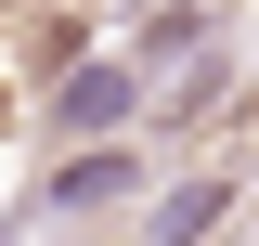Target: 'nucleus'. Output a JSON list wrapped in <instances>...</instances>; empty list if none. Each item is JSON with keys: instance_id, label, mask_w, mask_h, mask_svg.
I'll list each match as a JSON object with an SVG mask.
<instances>
[{"instance_id": "obj_1", "label": "nucleus", "mask_w": 259, "mask_h": 246, "mask_svg": "<svg viewBox=\"0 0 259 246\" xmlns=\"http://www.w3.org/2000/svg\"><path fill=\"white\" fill-rule=\"evenodd\" d=\"M130 104H143V78H130L117 52H91V65H65L52 117H65V143H117V130H130Z\"/></svg>"}, {"instance_id": "obj_3", "label": "nucleus", "mask_w": 259, "mask_h": 246, "mask_svg": "<svg viewBox=\"0 0 259 246\" xmlns=\"http://www.w3.org/2000/svg\"><path fill=\"white\" fill-rule=\"evenodd\" d=\"M233 208V182H182V194H156V220H143V246H207V220Z\"/></svg>"}, {"instance_id": "obj_2", "label": "nucleus", "mask_w": 259, "mask_h": 246, "mask_svg": "<svg viewBox=\"0 0 259 246\" xmlns=\"http://www.w3.org/2000/svg\"><path fill=\"white\" fill-rule=\"evenodd\" d=\"M130 182H143V169H130L117 143H91V155H65V169H52V208H117Z\"/></svg>"}]
</instances>
